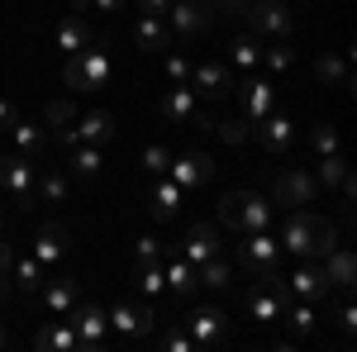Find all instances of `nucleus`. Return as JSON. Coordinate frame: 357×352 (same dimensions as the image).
I'll list each match as a JSON object with an SVG mask.
<instances>
[{"instance_id": "obj_36", "label": "nucleus", "mask_w": 357, "mask_h": 352, "mask_svg": "<svg viewBox=\"0 0 357 352\" xmlns=\"http://www.w3.org/2000/svg\"><path fill=\"white\" fill-rule=\"evenodd\" d=\"M43 119H48V129H67V124H77V105L72 100H48Z\"/></svg>"}, {"instance_id": "obj_55", "label": "nucleus", "mask_w": 357, "mask_h": 352, "mask_svg": "<svg viewBox=\"0 0 357 352\" xmlns=\"http://www.w3.org/2000/svg\"><path fill=\"white\" fill-rule=\"evenodd\" d=\"M0 348H5V328H0Z\"/></svg>"}, {"instance_id": "obj_13", "label": "nucleus", "mask_w": 357, "mask_h": 352, "mask_svg": "<svg viewBox=\"0 0 357 352\" xmlns=\"http://www.w3.org/2000/svg\"><path fill=\"white\" fill-rule=\"evenodd\" d=\"M252 134H257V143H262L267 153H286L291 138H296V124H291L286 114H262V119L252 124Z\"/></svg>"}, {"instance_id": "obj_37", "label": "nucleus", "mask_w": 357, "mask_h": 352, "mask_svg": "<svg viewBox=\"0 0 357 352\" xmlns=\"http://www.w3.org/2000/svg\"><path fill=\"white\" fill-rule=\"evenodd\" d=\"M319 82H329V86H348V67H343V57H333V53H324L319 57Z\"/></svg>"}, {"instance_id": "obj_3", "label": "nucleus", "mask_w": 357, "mask_h": 352, "mask_svg": "<svg viewBox=\"0 0 357 352\" xmlns=\"http://www.w3.org/2000/svg\"><path fill=\"white\" fill-rule=\"evenodd\" d=\"M243 20L252 24L257 38H286V33H291V10H286L281 0H248Z\"/></svg>"}, {"instance_id": "obj_42", "label": "nucleus", "mask_w": 357, "mask_h": 352, "mask_svg": "<svg viewBox=\"0 0 357 352\" xmlns=\"http://www.w3.org/2000/svg\"><path fill=\"white\" fill-rule=\"evenodd\" d=\"M310 143H314V153H319V158H329V153H338V129L319 124V129L310 134Z\"/></svg>"}, {"instance_id": "obj_38", "label": "nucleus", "mask_w": 357, "mask_h": 352, "mask_svg": "<svg viewBox=\"0 0 357 352\" xmlns=\"http://www.w3.org/2000/svg\"><path fill=\"white\" fill-rule=\"evenodd\" d=\"M343 176H348V162H343V153H329V158H319V181H324V186H343Z\"/></svg>"}, {"instance_id": "obj_46", "label": "nucleus", "mask_w": 357, "mask_h": 352, "mask_svg": "<svg viewBox=\"0 0 357 352\" xmlns=\"http://www.w3.org/2000/svg\"><path fill=\"white\" fill-rule=\"evenodd\" d=\"M167 77H172V82H186V77H191V62H186L181 53H172L167 57Z\"/></svg>"}, {"instance_id": "obj_54", "label": "nucleus", "mask_w": 357, "mask_h": 352, "mask_svg": "<svg viewBox=\"0 0 357 352\" xmlns=\"http://www.w3.org/2000/svg\"><path fill=\"white\" fill-rule=\"evenodd\" d=\"M72 10H77V15H82V10H91V0H72Z\"/></svg>"}, {"instance_id": "obj_21", "label": "nucleus", "mask_w": 357, "mask_h": 352, "mask_svg": "<svg viewBox=\"0 0 357 352\" xmlns=\"http://www.w3.org/2000/svg\"><path fill=\"white\" fill-rule=\"evenodd\" d=\"M134 38H138V48H148V53H158V48H167V38H172V29L162 24V15H138V24H134Z\"/></svg>"}, {"instance_id": "obj_23", "label": "nucleus", "mask_w": 357, "mask_h": 352, "mask_svg": "<svg viewBox=\"0 0 357 352\" xmlns=\"http://www.w3.org/2000/svg\"><path fill=\"white\" fill-rule=\"evenodd\" d=\"M162 281L176 291V296H191L195 291V267L181 257V252H167V271H162Z\"/></svg>"}, {"instance_id": "obj_28", "label": "nucleus", "mask_w": 357, "mask_h": 352, "mask_svg": "<svg viewBox=\"0 0 357 352\" xmlns=\"http://www.w3.org/2000/svg\"><path fill=\"white\" fill-rule=\"evenodd\" d=\"M181 200H186V190L176 186L172 176H167L162 186L153 190V215H158V219H176V210H181Z\"/></svg>"}, {"instance_id": "obj_40", "label": "nucleus", "mask_w": 357, "mask_h": 352, "mask_svg": "<svg viewBox=\"0 0 357 352\" xmlns=\"http://www.w3.org/2000/svg\"><path fill=\"white\" fill-rule=\"evenodd\" d=\"M333 247H338V234H333L329 224L319 219V229H314V243H310V257H319V262H324V257H329Z\"/></svg>"}, {"instance_id": "obj_11", "label": "nucleus", "mask_w": 357, "mask_h": 352, "mask_svg": "<svg viewBox=\"0 0 357 352\" xmlns=\"http://www.w3.org/2000/svg\"><path fill=\"white\" fill-rule=\"evenodd\" d=\"M210 171H215V162L205 158V153H172V167H167V176L176 181L181 190H195V186H205L210 181Z\"/></svg>"}, {"instance_id": "obj_45", "label": "nucleus", "mask_w": 357, "mask_h": 352, "mask_svg": "<svg viewBox=\"0 0 357 352\" xmlns=\"http://www.w3.org/2000/svg\"><path fill=\"white\" fill-rule=\"evenodd\" d=\"M220 138H224V143H243V138H248V119H224Z\"/></svg>"}, {"instance_id": "obj_53", "label": "nucleus", "mask_w": 357, "mask_h": 352, "mask_svg": "<svg viewBox=\"0 0 357 352\" xmlns=\"http://www.w3.org/2000/svg\"><path fill=\"white\" fill-rule=\"evenodd\" d=\"M5 271H10V243L0 238V281H5Z\"/></svg>"}, {"instance_id": "obj_41", "label": "nucleus", "mask_w": 357, "mask_h": 352, "mask_svg": "<svg viewBox=\"0 0 357 352\" xmlns=\"http://www.w3.org/2000/svg\"><path fill=\"white\" fill-rule=\"evenodd\" d=\"M200 281H205V286H215V291H224V286H229V262H220V257L200 262Z\"/></svg>"}, {"instance_id": "obj_6", "label": "nucleus", "mask_w": 357, "mask_h": 352, "mask_svg": "<svg viewBox=\"0 0 357 352\" xmlns=\"http://www.w3.org/2000/svg\"><path fill=\"white\" fill-rule=\"evenodd\" d=\"M314 195H319V181H314L305 167H291V171L276 176V205H296V210H305V205H314Z\"/></svg>"}, {"instance_id": "obj_24", "label": "nucleus", "mask_w": 357, "mask_h": 352, "mask_svg": "<svg viewBox=\"0 0 357 352\" xmlns=\"http://www.w3.org/2000/svg\"><path fill=\"white\" fill-rule=\"evenodd\" d=\"M324 276H329V286H338V291H353V252L348 247H333L329 257H324Z\"/></svg>"}, {"instance_id": "obj_50", "label": "nucleus", "mask_w": 357, "mask_h": 352, "mask_svg": "<svg viewBox=\"0 0 357 352\" xmlns=\"http://www.w3.org/2000/svg\"><path fill=\"white\" fill-rule=\"evenodd\" d=\"M10 124H15V105L0 95V134H10Z\"/></svg>"}, {"instance_id": "obj_9", "label": "nucleus", "mask_w": 357, "mask_h": 352, "mask_svg": "<svg viewBox=\"0 0 357 352\" xmlns=\"http://www.w3.org/2000/svg\"><path fill=\"white\" fill-rule=\"evenodd\" d=\"M72 328H77V338H82V352H96L105 343V328H110V314H100L96 305H72Z\"/></svg>"}, {"instance_id": "obj_51", "label": "nucleus", "mask_w": 357, "mask_h": 352, "mask_svg": "<svg viewBox=\"0 0 357 352\" xmlns=\"http://www.w3.org/2000/svg\"><path fill=\"white\" fill-rule=\"evenodd\" d=\"M162 343H167L172 352H191V338H186V333H167Z\"/></svg>"}, {"instance_id": "obj_39", "label": "nucleus", "mask_w": 357, "mask_h": 352, "mask_svg": "<svg viewBox=\"0 0 357 352\" xmlns=\"http://www.w3.org/2000/svg\"><path fill=\"white\" fill-rule=\"evenodd\" d=\"M167 167H172V148L153 143V148L143 153V171H148V176H167Z\"/></svg>"}, {"instance_id": "obj_47", "label": "nucleus", "mask_w": 357, "mask_h": 352, "mask_svg": "<svg viewBox=\"0 0 357 352\" xmlns=\"http://www.w3.org/2000/svg\"><path fill=\"white\" fill-rule=\"evenodd\" d=\"M162 252V238H138V262H158Z\"/></svg>"}, {"instance_id": "obj_19", "label": "nucleus", "mask_w": 357, "mask_h": 352, "mask_svg": "<svg viewBox=\"0 0 357 352\" xmlns=\"http://www.w3.org/2000/svg\"><path fill=\"white\" fill-rule=\"evenodd\" d=\"M181 252H186V262H195V267L210 262V257H220V238H215V229H210V224H195L191 234H186V247H181Z\"/></svg>"}, {"instance_id": "obj_31", "label": "nucleus", "mask_w": 357, "mask_h": 352, "mask_svg": "<svg viewBox=\"0 0 357 352\" xmlns=\"http://www.w3.org/2000/svg\"><path fill=\"white\" fill-rule=\"evenodd\" d=\"M243 210H248V190H229V195L220 200L224 229H243Z\"/></svg>"}, {"instance_id": "obj_10", "label": "nucleus", "mask_w": 357, "mask_h": 352, "mask_svg": "<svg viewBox=\"0 0 357 352\" xmlns=\"http://www.w3.org/2000/svg\"><path fill=\"white\" fill-rule=\"evenodd\" d=\"M191 91L210 95V100H224V95H234V72L224 62H200V67H191Z\"/></svg>"}, {"instance_id": "obj_20", "label": "nucleus", "mask_w": 357, "mask_h": 352, "mask_svg": "<svg viewBox=\"0 0 357 352\" xmlns=\"http://www.w3.org/2000/svg\"><path fill=\"white\" fill-rule=\"evenodd\" d=\"M72 134H77V143H96V148H100V143H110V134H114V114H105V109L82 114Z\"/></svg>"}, {"instance_id": "obj_33", "label": "nucleus", "mask_w": 357, "mask_h": 352, "mask_svg": "<svg viewBox=\"0 0 357 352\" xmlns=\"http://www.w3.org/2000/svg\"><path fill=\"white\" fill-rule=\"evenodd\" d=\"M62 195H67V176H62L57 167H48V171L38 176V200H43V205H57Z\"/></svg>"}, {"instance_id": "obj_52", "label": "nucleus", "mask_w": 357, "mask_h": 352, "mask_svg": "<svg viewBox=\"0 0 357 352\" xmlns=\"http://www.w3.org/2000/svg\"><path fill=\"white\" fill-rule=\"evenodd\" d=\"M119 5H124V0H91V10H100V15H114Z\"/></svg>"}, {"instance_id": "obj_26", "label": "nucleus", "mask_w": 357, "mask_h": 352, "mask_svg": "<svg viewBox=\"0 0 357 352\" xmlns=\"http://www.w3.org/2000/svg\"><path fill=\"white\" fill-rule=\"evenodd\" d=\"M43 305H48L53 314H62V319H67V314H72V305H77V281H67V276H62V281H48Z\"/></svg>"}, {"instance_id": "obj_22", "label": "nucleus", "mask_w": 357, "mask_h": 352, "mask_svg": "<svg viewBox=\"0 0 357 352\" xmlns=\"http://www.w3.org/2000/svg\"><path fill=\"white\" fill-rule=\"evenodd\" d=\"M33 343H38L43 352H72V348L82 352V338H77V328L67 324V319H62V324H48L38 338H33Z\"/></svg>"}, {"instance_id": "obj_8", "label": "nucleus", "mask_w": 357, "mask_h": 352, "mask_svg": "<svg viewBox=\"0 0 357 352\" xmlns=\"http://www.w3.org/2000/svg\"><path fill=\"white\" fill-rule=\"evenodd\" d=\"M286 305H291V296H286L281 276H267V291H252V296H248V309H252L257 324H276V319L286 314Z\"/></svg>"}, {"instance_id": "obj_30", "label": "nucleus", "mask_w": 357, "mask_h": 352, "mask_svg": "<svg viewBox=\"0 0 357 352\" xmlns=\"http://www.w3.org/2000/svg\"><path fill=\"white\" fill-rule=\"evenodd\" d=\"M267 224H272V200H262V195H252V190H248L243 234H252V229H267Z\"/></svg>"}, {"instance_id": "obj_1", "label": "nucleus", "mask_w": 357, "mask_h": 352, "mask_svg": "<svg viewBox=\"0 0 357 352\" xmlns=\"http://www.w3.org/2000/svg\"><path fill=\"white\" fill-rule=\"evenodd\" d=\"M110 43H91L77 57H67V86L72 91H100L110 82Z\"/></svg>"}, {"instance_id": "obj_18", "label": "nucleus", "mask_w": 357, "mask_h": 352, "mask_svg": "<svg viewBox=\"0 0 357 352\" xmlns=\"http://www.w3.org/2000/svg\"><path fill=\"white\" fill-rule=\"evenodd\" d=\"M153 309H138V305H114V314H110V324L124 333V338H143L148 328H153Z\"/></svg>"}, {"instance_id": "obj_2", "label": "nucleus", "mask_w": 357, "mask_h": 352, "mask_svg": "<svg viewBox=\"0 0 357 352\" xmlns=\"http://www.w3.org/2000/svg\"><path fill=\"white\" fill-rule=\"evenodd\" d=\"M210 24H215V5L210 0H172L167 5V29L181 33V38H200Z\"/></svg>"}, {"instance_id": "obj_43", "label": "nucleus", "mask_w": 357, "mask_h": 352, "mask_svg": "<svg viewBox=\"0 0 357 352\" xmlns=\"http://www.w3.org/2000/svg\"><path fill=\"white\" fill-rule=\"evenodd\" d=\"M286 309H291V305H286ZM291 328H296V333H310V328H314V300H301V305L291 309Z\"/></svg>"}, {"instance_id": "obj_34", "label": "nucleus", "mask_w": 357, "mask_h": 352, "mask_svg": "<svg viewBox=\"0 0 357 352\" xmlns=\"http://www.w3.org/2000/svg\"><path fill=\"white\" fill-rule=\"evenodd\" d=\"M15 281H20L24 291H38V286H43V262H38V257H20V262H15Z\"/></svg>"}, {"instance_id": "obj_4", "label": "nucleus", "mask_w": 357, "mask_h": 352, "mask_svg": "<svg viewBox=\"0 0 357 352\" xmlns=\"http://www.w3.org/2000/svg\"><path fill=\"white\" fill-rule=\"evenodd\" d=\"M0 186L10 190V200L29 205V200H33V186H38V167H33V158H24V153L0 158Z\"/></svg>"}, {"instance_id": "obj_16", "label": "nucleus", "mask_w": 357, "mask_h": 352, "mask_svg": "<svg viewBox=\"0 0 357 352\" xmlns=\"http://www.w3.org/2000/svg\"><path fill=\"white\" fill-rule=\"evenodd\" d=\"M62 252H67V229L62 224H43L38 238H33V257L43 267H53V262H62Z\"/></svg>"}, {"instance_id": "obj_5", "label": "nucleus", "mask_w": 357, "mask_h": 352, "mask_svg": "<svg viewBox=\"0 0 357 352\" xmlns=\"http://www.w3.org/2000/svg\"><path fill=\"white\" fill-rule=\"evenodd\" d=\"M238 257H243V267H248V271H257L262 281H267V276H281V271H276L281 243H276L267 229H252V234H248V243L238 247Z\"/></svg>"}, {"instance_id": "obj_25", "label": "nucleus", "mask_w": 357, "mask_h": 352, "mask_svg": "<svg viewBox=\"0 0 357 352\" xmlns=\"http://www.w3.org/2000/svg\"><path fill=\"white\" fill-rule=\"evenodd\" d=\"M57 48L67 57H77L82 48H91V29H86V20H62L57 24Z\"/></svg>"}, {"instance_id": "obj_7", "label": "nucleus", "mask_w": 357, "mask_h": 352, "mask_svg": "<svg viewBox=\"0 0 357 352\" xmlns=\"http://www.w3.org/2000/svg\"><path fill=\"white\" fill-rule=\"evenodd\" d=\"M286 296L296 300H324L329 296V276H324V262H310V267H296L291 276H281Z\"/></svg>"}, {"instance_id": "obj_12", "label": "nucleus", "mask_w": 357, "mask_h": 352, "mask_svg": "<svg viewBox=\"0 0 357 352\" xmlns=\"http://www.w3.org/2000/svg\"><path fill=\"white\" fill-rule=\"evenodd\" d=\"M314 229H319V215H310V210H296V215L286 219V229H281V247H291L296 257H310Z\"/></svg>"}, {"instance_id": "obj_35", "label": "nucleus", "mask_w": 357, "mask_h": 352, "mask_svg": "<svg viewBox=\"0 0 357 352\" xmlns=\"http://www.w3.org/2000/svg\"><path fill=\"white\" fill-rule=\"evenodd\" d=\"M138 291H143V296H162V291H167L162 267H158V262H138Z\"/></svg>"}, {"instance_id": "obj_44", "label": "nucleus", "mask_w": 357, "mask_h": 352, "mask_svg": "<svg viewBox=\"0 0 357 352\" xmlns=\"http://www.w3.org/2000/svg\"><path fill=\"white\" fill-rule=\"evenodd\" d=\"M262 57L272 62V72H291V62H296V53H291L286 43H276V48H262Z\"/></svg>"}, {"instance_id": "obj_14", "label": "nucleus", "mask_w": 357, "mask_h": 352, "mask_svg": "<svg viewBox=\"0 0 357 352\" xmlns=\"http://www.w3.org/2000/svg\"><path fill=\"white\" fill-rule=\"evenodd\" d=\"M234 91H238V100H243V114L252 119V124H257L262 114H272V105H276V86H272V82H257V77H252V82L234 86Z\"/></svg>"}, {"instance_id": "obj_56", "label": "nucleus", "mask_w": 357, "mask_h": 352, "mask_svg": "<svg viewBox=\"0 0 357 352\" xmlns=\"http://www.w3.org/2000/svg\"><path fill=\"white\" fill-rule=\"evenodd\" d=\"M0 224H5V215H0Z\"/></svg>"}, {"instance_id": "obj_17", "label": "nucleus", "mask_w": 357, "mask_h": 352, "mask_svg": "<svg viewBox=\"0 0 357 352\" xmlns=\"http://www.w3.org/2000/svg\"><path fill=\"white\" fill-rule=\"evenodd\" d=\"M186 324H191L195 343H200V348H210V343L224 333V309H215V305H200V309H191V319H186Z\"/></svg>"}, {"instance_id": "obj_49", "label": "nucleus", "mask_w": 357, "mask_h": 352, "mask_svg": "<svg viewBox=\"0 0 357 352\" xmlns=\"http://www.w3.org/2000/svg\"><path fill=\"white\" fill-rule=\"evenodd\" d=\"M172 0H138V15H167Z\"/></svg>"}, {"instance_id": "obj_29", "label": "nucleus", "mask_w": 357, "mask_h": 352, "mask_svg": "<svg viewBox=\"0 0 357 352\" xmlns=\"http://www.w3.org/2000/svg\"><path fill=\"white\" fill-rule=\"evenodd\" d=\"M162 114H167V119H195V91L176 82V91H167V95H162Z\"/></svg>"}, {"instance_id": "obj_32", "label": "nucleus", "mask_w": 357, "mask_h": 352, "mask_svg": "<svg viewBox=\"0 0 357 352\" xmlns=\"http://www.w3.org/2000/svg\"><path fill=\"white\" fill-rule=\"evenodd\" d=\"M229 62H234V67H257V62H262V43H257V33H252V38H238V43H234V48H229Z\"/></svg>"}, {"instance_id": "obj_48", "label": "nucleus", "mask_w": 357, "mask_h": 352, "mask_svg": "<svg viewBox=\"0 0 357 352\" xmlns=\"http://www.w3.org/2000/svg\"><path fill=\"white\" fill-rule=\"evenodd\" d=\"M210 5H215V15H243L248 0H210Z\"/></svg>"}, {"instance_id": "obj_27", "label": "nucleus", "mask_w": 357, "mask_h": 352, "mask_svg": "<svg viewBox=\"0 0 357 352\" xmlns=\"http://www.w3.org/2000/svg\"><path fill=\"white\" fill-rule=\"evenodd\" d=\"M67 167H72L77 176H96L105 162H100V148H96V143H72V148H67Z\"/></svg>"}, {"instance_id": "obj_15", "label": "nucleus", "mask_w": 357, "mask_h": 352, "mask_svg": "<svg viewBox=\"0 0 357 352\" xmlns=\"http://www.w3.org/2000/svg\"><path fill=\"white\" fill-rule=\"evenodd\" d=\"M10 143H15V153H24V158H38V153L48 148V124H29V119H15V124H10Z\"/></svg>"}]
</instances>
